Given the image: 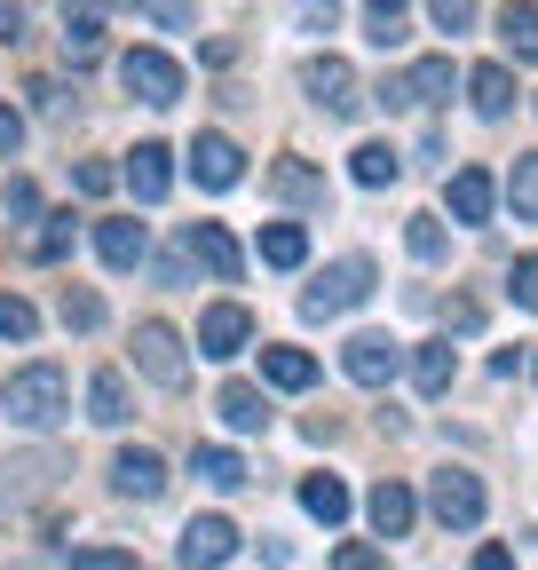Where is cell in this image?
I'll list each match as a JSON object with an SVG mask.
<instances>
[{"mask_svg": "<svg viewBox=\"0 0 538 570\" xmlns=\"http://www.w3.org/2000/svg\"><path fill=\"white\" fill-rule=\"evenodd\" d=\"M63 404H72V389H63V365H24L9 381V396H0V412H9L17 428H56Z\"/></svg>", "mask_w": 538, "mask_h": 570, "instance_id": "6da1fadb", "label": "cell"}, {"mask_svg": "<svg viewBox=\"0 0 538 570\" xmlns=\"http://www.w3.org/2000/svg\"><path fill=\"white\" fill-rule=\"evenodd\" d=\"M357 302H372V262H365V254L317 269V285L301 294V309H309V317H341V309H357Z\"/></svg>", "mask_w": 538, "mask_h": 570, "instance_id": "7a4b0ae2", "label": "cell"}, {"mask_svg": "<svg viewBox=\"0 0 538 570\" xmlns=\"http://www.w3.org/2000/svg\"><path fill=\"white\" fill-rule=\"evenodd\" d=\"M119 80H127V96L134 104H182V63L175 56H159V48H127L119 56Z\"/></svg>", "mask_w": 538, "mask_h": 570, "instance_id": "3957f363", "label": "cell"}, {"mask_svg": "<svg viewBox=\"0 0 538 570\" xmlns=\"http://www.w3.org/2000/svg\"><path fill=\"white\" fill-rule=\"evenodd\" d=\"M428 508H436V523H444V531H476V523H484V483L467 475V468H436Z\"/></svg>", "mask_w": 538, "mask_h": 570, "instance_id": "277c9868", "label": "cell"}, {"mask_svg": "<svg viewBox=\"0 0 538 570\" xmlns=\"http://www.w3.org/2000/svg\"><path fill=\"white\" fill-rule=\"evenodd\" d=\"M134 365H143V381H159V389H182L190 381V356H182V333L175 325H134Z\"/></svg>", "mask_w": 538, "mask_h": 570, "instance_id": "5b68a950", "label": "cell"}, {"mask_svg": "<svg viewBox=\"0 0 538 570\" xmlns=\"http://www.w3.org/2000/svg\"><path fill=\"white\" fill-rule=\"evenodd\" d=\"M301 88H309V104L332 111V119H349V111L365 104V96H357V71H349L341 56H309V63H301Z\"/></svg>", "mask_w": 538, "mask_h": 570, "instance_id": "8992f818", "label": "cell"}, {"mask_svg": "<svg viewBox=\"0 0 538 570\" xmlns=\"http://www.w3.org/2000/svg\"><path fill=\"white\" fill-rule=\"evenodd\" d=\"M341 373H349L357 389H388V381L404 373V341H388V333H357V341L341 348Z\"/></svg>", "mask_w": 538, "mask_h": 570, "instance_id": "52a82bcc", "label": "cell"}, {"mask_svg": "<svg viewBox=\"0 0 538 570\" xmlns=\"http://www.w3.org/2000/svg\"><path fill=\"white\" fill-rule=\"evenodd\" d=\"M444 96H451V56H420L412 71H404V80L380 88L388 111H420V104H444Z\"/></svg>", "mask_w": 538, "mask_h": 570, "instance_id": "ba28073f", "label": "cell"}, {"mask_svg": "<svg viewBox=\"0 0 538 570\" xmlns=\"http://www.w3.org/2000/svg\"><path fill=\"white\" fill-rule=\"evenodd\" d=\"M230 554H238L230 515H190V531H182V570H222Z\"/></svg>", "mask_w": 538, "mask_h": 570, "instance_id": "9c48e42d", "label": "cell"}, {"mask_svg": "<svg viewBox=\"0 0 538 570\" xmlns=\"http://www.w3.org/2000/svg\"><path fill=\"white\" fill-rule=\"evenodd\" d=\"M182 254H190V262H207L215 285H238V238H230L222 223H190V230H182Z\"/></svg>", "mask_w": 538, "mask_h": 570, "instance_id": "30bf717a", "label": "cell"}, {"mask_svg": "<svg viewBox=\"0 0 538 570\" xmlns=\"http://www.w3.org/2000/svg\"><path fill=\"white\" fill-rule=\"evenodd\" d=\"M190 175L207 183V190H230V183L246 175V151H238L230 135H198V142H190Z\"/></svg>", "mask_w": 538, "mask_h": 570, "instance_id": "8fae6325", "label": "cell"}, {"mask_svg": "<svg viewBox=\"0 0 538 570\" xmlns=\"http://www.w3.org/2000/svg\"><path fill=\"white\" fill-rule=\"evenodd\" d=\"M246 341H253V317L238 302H215L207 317H198V356H238Z\"/></svg>", "mask_w": 538, "mask_h": 570, "instance_id": "7c38bea8", "label": "cell"}, {"mask_svg": "<svg viewBox=\"0 0 538 570\" xmlns=\"http://www.w3.org/2000/svg\"><path fill=\"white\" fill-rule=\"evenodd\" d=\"M175 151H167V142H134V151H127V183H134V198H143V206H159L167 198V183H175V167H167Z\"/></svg>", "mask_w": 538, "mask_h": 570, "instance_id": "4fadbf2b", "label": "cell"}, {"mask_svg": "<svg viewBox=\"0 0 538 570\" xmlns=\"http://www.w3.org/2000/svg\"><path fill=\"white\" fill-rule=\"evenodd\" d=\"M111 483H119L127 499H159V491H167V460L134 444V452H119V460H111Z\"/></svg>", "mask_w": 538, "mask_h": 570, "instance_id": "5bb4252c", "label": "cell"}, {"mask_svg": "<svg viewBox=\"0 0 538 570\" xmlns=\"http://www.w3.org/2000/svg\"><path fill=\"white\" fill-rule=\"evenodd\" d=\"M365 515H372V531H380V539H404V531H412V515H420V499H412V491H404V483L388 475V483L365 499Z\"/></svg>", "mask_w": 538, "mask_h": 570, "instance_id": "9a60e30c", "label": "cell"}, {"mask_svg": "<svg viewBox=\"0 0 538 570\" xmlns=\"http://www.w3.org/2000/svg\"><path fill=\"white\" fill-rule=\"evenodd\" d=\"M96 56H103V17L88 0H72L63 9V63H96Z\"/></svg>", "mask_w": 538, "mask_h": 570, "instance_id": "2e32d148", "label": "cell"}, {"mask_svg": "<svg viewBox=\"0 0 538 570\" xmlns=\"http://www.w3.org/2000/svg\"><path fill=\"white\" fill-rule=\"evenodd\" d=\"M451 373H459V348H451V341H420V348H412V389H420V396H444Z\"/></svg>", "mask_w": 538, "mask_h": 570, "instance_id": "e0dca14e", "label": "cell"}, {"mask_svg": "<svg viewBox=\"0 0 538 570\" xmlns=\"http://www.w3.org/2000/svg\"><path fill=\"white\" fill-rule=\"evenodd\" d=\"M444 198H451L459 223H491V198H499V190H491V175H484V167H459Z\"/></svg>", "mask_w": 538, "mask_h": 570, "instance_id": "ac0fdd59", "label": "cell"}, {"mask_svg": "<svg viewBox=\"0 0 538 570\" xmlns=\"http://www.w3.org/2000/svg\"><path fill=\"white\" fill-rule=\"evenodd\" d=\"M467 96H476L484 119H507L515 111V80H507V63H476L467 71Z\"/></svg>", "mask_w": 538, "mask_h": 570, "instance_id": "d6986e66", "label": "cell"}, {"mask_svg": "<svg viewBox=\"0 0 538 570\" xmlns=\"http://www.w3.org/2000/svg\"><path fill=\"white\" fill-rule=\"evenodd\" d=\"M261 381L269 389H309L317 381V356L309 348H261Z\"/></svg>", "mask_w": 538, "mask_h": 570, "instance_id": "ffe728a7", "label": "cell"}, {"mask_svg": "<svg viewBox=\"0 0 538 570\" xmlns=\"http://www.w3.org/2000/svg\"><path fill=\"white\" fill-rule=\"evenodd\" d=\"M143 223H96V254L111 262V269H134V262H143Z\"/></svg>", "mask_w": 538, "mask_h": 570, "instance_id": "44dd1931", "label": "cell"}, {"mask_svg": "<svg viewBox=\"0 0 538 570\" xmlns=\"http://www.w3.org/2000/svg\"><path fill=\"white\" fill-rule=\"evenodd\" d=\"M215 412L238 428V436H253V428H269V404H261V389H246V381H230L222 396H215Z\"/></svg>", "mask_w": 538, "mask_h": 570, "instance_id": "7402d4cb", "label": "cell"}, {"mask_svg": "<svg viewBox=\"0 0 538 570\" xmlns=\"http://www.w3.org/2000/svg\"><path fill=\"white\" fill-rule=\"evenodd\" d=\"M88 420H103V428H127V373H96L88 381Z\"/></svg>", "mask_w": 538, "mask_h": 570, "instance_id": "603a6c76", "label": "cell"}, {"mask_svg": "<svg viewBox=\"0 0 538 570\" xmlns=\"http://www.w3.org/2000/svg\"><path fill=\"white\" fill-rule=\"evenodd\" d=\"M261 262H269V269H301V262H309V230H301V223H269V230H261Z\"/></svg>", "mask_w": 538, "mask_h": 570, "instance_id": "cb8c5ba5", "label": "cell"}, {"mask_svg": "<svg viewBox=\"0 0 538 570\" xmlns=\"http://www.w3.org/2000/svg\"><path fill=\"white\" fill-rule=\"evenodd\" d=\"M190 475H198V483H215V491H238V483H246V460H238L230 444H198Z\"/></svg>", "mask_w": 538, "mask_h": 570, "instance_id": "d4e9b609", "label": "cell"}, {"mask_svg": "<svg viewBox=\"0 0 538 570\" xmlns=\"http://www.w3.org/2000/svg\"><path fill=\"white\" fill-rule=\"evenodd\" d=\"M269 190L293 198V206H309V198H325V175L309 159H278V167H269Z\"/></svg>", "mask_w": 538, "mask_h": 570, "instance_id": "484cf974", "label": "cell"}, {"mask_svg": "<svg viewBox=\"0 0 538 570\" xmlns=\"http://www.w3.org/2000/svg\"><path fill=\"white\" fill-rule=\"evenodd\" d=\"M499 40H507L522 63H538V9H530V0H507V9H499Z\"/></svg>", "mask_w": 538, "mask_h": 570, "instance_id": "4316f807", "label": "cell"}, {"mask_svg": "<svg viewBox=\"0 0 538 570\" xmlns=\"http://www.w3.org/2000/svg\"><path fill=\"white\" fill-rule=\"evenodd\" d=\"M301 508H309L317 523H341V515H349V483H341V475H309V483H301Z\"/></svg>", "mask_w": 538, "mask_h": 570, "instance_id": "83f0119b", "label": "cell"}, {"mask_svg": "<svg viewBox=\"0 0 538 570\" xmlns=\"http://www.w3.org/2000/svg\"><path fill=\"white\" fill-rule=\"evenodd\" d=\"M349 175H357L365 190H380V183H396V175H404V159L388 151V142H357V159H349Z\"/></svg>", "mask_w": 538, "mask_h": 570, "instance_id": "f1b7e54d", "label": "cell"}, {"mask_svg": "<svg viewBox=\"0 0 538 570\" xmlns=\"http://www.w3.org/2000/svg\"><path fill=\"white\" fill-rule=\"evenodd\" d=\"M404 9H412V0H365V32H372V48H396V40H404Z\"/></svg>", "mask_w": 538, "mask_h": 570, "instance_id": "f546056e", "label": "cell"}, {"mask_svg": "<svg viewBox=\"0 0 538 570\" xmlns=\"http://www.w3.org/2000/svg\"><path fill=\"white\" fill-rule=\"evenodd\" d=\"M507 198H515V223H538V159H515Z\"/></svg>", "mask_w": 538, "mask_h": 570, "instance_id": "4dcf8cb0", "label": "cell"}, {"mask_svg": "<svg viewBox=\"0 0 538 570\" xmlns=\"http://www.w3.org/2000/svg\"><path fill=\"white\" fill-rule=\"evenodd\" d=\"M63 254H72V214H48L32 230V262H63Z\"/></svg>", "mask_w": 538, "mask_h": 570, "instance_id": "1f68e13d", "label": "cell"}, {"mask_svg": "<svg viewBox=\"0 0 538 570\" xmlns=\"http://www.w3.org/2000/svg\"><path fill=\"white\" fill-rule=\"evenodd\" d=\"M40 333V309L24 294H0V341H32Z\"/></svg>", "mask_w": 538, "mask_h": 570, "instance_id": "d6a6232c", "label": "cell"}, {"mask_svg": "<svg viewBox=\"0 0 538 570\" xmlns=\"http://www.w3.org/2000/svg\"><path fill=\"white\" fill-rule=\"evenodd\" d=\"M404 246H412L420 262H444V223L436 214H412V223H404Z\"/></svg>", "mask_w": 538, "mask_h": 570, "instance_id": "836d02e7", "label": "cell"}, {"mask_svg": "<svg viewBox=\"0 0 538 570\" xmlns=\"http://www.w3.org/2000/svg\"><path fill=\"white\" fill-rule=\"evenodd\" d=\"M63 325L96 333V325H103V302H96V294H80V285H72V294H63Z\"/></svg>", "mask_w": 538, "mask_h": 570, "instance_id": "e575fe53", "label": "cell"}, {"mask_svg": "<svg viewBox=\"0 0 538 570\" xmlns=\"http://www.w3.org/2000/svg\"><path fill=\"white\" fill-rule=\"evenodd\" d=\"M332 17H341V0H293V24L301 32H332Z\"/></svg>", "mask_w": 538, "mask_h": 570, "instance_id": "d590c367", "label": "cell"}, {"mask_svg": "<svg viewBox=\"0 0 538 570\" xmlns=\"http://www.w3.org/2000/svg\"><path fill=\"white\" fill-rule=\"evenodd\" d=\"M428 17H436L444 32H467V24H476V0H428Z\"/></svg>", "mask_w": 538, "mask_h": 570, "instance_id": "8d00e7d4", "label": "cell"}, {"mask_svg": "<svg viewBox=\"0 0 538 570\" xmlns=\"http://www.w3.org/2000/svg\"><path fill=\"white\" fill-rule=\"evenodd\" d=\"M507 285H515V302H522V309H538V254H522Z\"/></svg>", "mask_w": 538, "mask_h": 570, "instance_id": "74e56055", "label": "cell"}, {"mask_svg": "<svg viewBox=\"0 0 538 570\" xmlns=\"http://www.w3.org/2000/svg\"><path fill=\"white\" fill-rule=\"evenodd\" d=\"M72 570H134V562H127L119 547H80V554H72Z\"/></svg>", "mask_w": 538, "mask_h": 570, "instance_id": "f35d334b", "label": "cell"}, {"mask_svg": "<svg viewBox=\"0 0 538 570\" xmlns=\"http://www.w3.org/2000/svg\"><path fill=\"white\" fill-rule=\"evenodd\" d=\"M332 570H380V547H365V539H349L341 554H332Z\"/></svg>", "mask_w": 538, "mask_h": 570, "instance_id": "ab89813d", "label": "cell"}, {"mask_svg": "<svg viewBox=\"0 0 538 570\" xmlns=\"http://www.w3.org/2000/svg\"><path fill=\"white\" fill-rule=\"evenodd\" d=\"M72 183H80V190H88V198H103V190H111V183H119V175H111V167H103V159H80V175H72Z\"/></svg>", "mask_w": 538, "mask_h": 570, "instance_id": "60d3db41", "label": "cell"}, {"mask_svg": "<svg viewBox=\"0 0 538 570\" xmlns=\"http://www.w3.org/2000/svg\"><path fill=\"white\" fill-rule=\"evenodd\" d=\"M9 214H17V223H32V214H40V190H32V183H9Z\"/></svg>", "mask_w": 538, "mask_h": 570, "instance_id": "b9f144b4", "label": "cell"}, {"mask_svg": "<svg viewBox=\"0 0 538 570\" xmlns=\"http://www.w3.org/2000/svg\"><path fill=\"white\" fill-rule=\"evenodd\" d=\"M17 142H24V119H17L9 104H0V151H17Z\"/></svg>", "mask_w": 538, "mask_h": 570, "instance_id": "7bdbcfd3", "label": "cell"}, {"mask_svg": "<svg viewBox=\"0 0 538 570\" xmlns=\"http://www.w3.org/2000/svg\"><path fill=\"white\" fill-rule=\"evenodd\" d=\"M24 32V9H17V0H0V40H17Z\"/></svg>", "mask_w": 538, "mask_h": 570, "instance_id": "ee69618b", "label": "cell"}, {"mask_svg": "<svg viewBox=\"0 0 538 570\" xmlns=\"http://www.w3.org/2000/svg\"><path fill=\"white\" fill-rule=\"evenodd\" d=\"M151 9H159V17H167V24H175V32H182V24H190V0H151Z\"/></svg>", "mask_w": 538, "mask_h": 570, "instance_id": "f6af8a7d", "label": "cell"}, {"mask_svg": "<svg viewBox=\"0 0 538 570\" xmlns=\"http://www.w3.org/2000/svg\"><path fill=\"white\" fill-rule=\"evenodd\" d=\"M476 570H515V554H507V547H484V554H476Z\"/></svg>", "mask_w": 538, "mask_h": 570, "instance_id": "bcb514c9", "label": "cell"}, {"mask_svg": "<svg viewBox=\"0 0 538 570\" xmlns=\"http://www.w3.org/2000/svg\"><path fill=\"white\" fill-rule=\"evenodd\" d=\"M530 373H538V356H530Z\"/></svg>", "mask_w": 538, "mask_h": 570, "instance_id": "7dc6e473", "label": "cell"}]
</instances>
